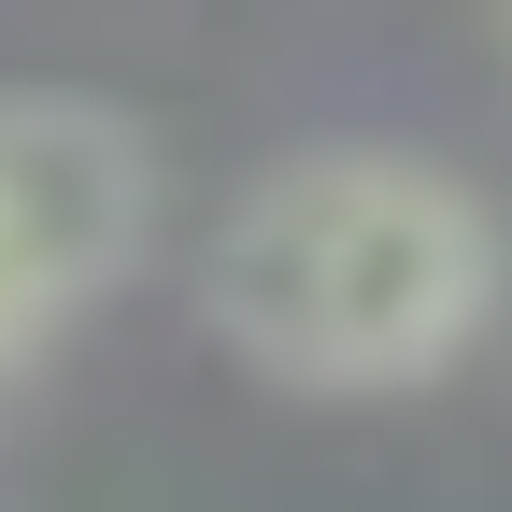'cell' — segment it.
Returning a JSON list of instances; mask_svg holds the SVG:
<instances>
[{
  "label": "cell",
  "mask_w": 512,
  "mask_h": 512,
  "mask_svg": "<svg viewBox=\"0 0 512 512\" xmlns=\"http://www.w3.org/2000/svg\"><path fill=\"white\" fill-rule=\"evenodd\" d=\"M57 313H72V299L43 285V256L15 242V214H0V370H15V356H29V342L57 328Z\"/></svg>",
  "instance_id": "3"
},
{
  "label": "cell",
  "mask_w": 512,
  "mask_h": 512,
  "mask_svg": "<svg viewBox=\"0 0 512 512\" xmlns=\"http://www.w3.org/2000/svg\"><path fill=\"white\" fill-rule=\"evenodd\" d=\"M498 299V228L413 143H299L228 200L200 256V313L242 370L299 399H384L456 370Z\"/></svg>",
  "instance_id": "1"
},
{
  "label": "cell",
  "mask_w": 512,
  "mask_h": 512,
  "mask_svg": "<svg viewBox=\"0 0 512 512\" xmlns=\"http://www.w3.org/2000/svg\"><path fill=\"white\" fill-rule=\"evenodd\" d=\"M0 214H15V242L43 256L57 299H100L157 228V157L86 86H0Z\"/></svg>",
  "instance_id": "2"
}]
</instances>
